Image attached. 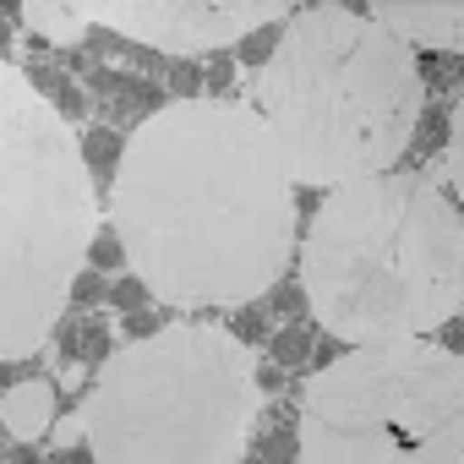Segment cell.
Wrapping results in <instances>:
<instances>
[{
    "label": "cell",
    "instance_id": "obj_4",
    "mask_svg": "<svg viewBox=\"0 0 464 464\" xmlns=\"http://www.w3.org/2000/svg\"><path fill=\"white\" fill-rule=\"evenodd\" d=\"M99 229L77 131L0 66V361L34 355L72 301Z\"/></svg>",
    "mask_w": 464,
    "mask_h": 464
},
{
    "label": "cell",
    "instance_id": "obj_24",
    "mask_svg": "<svg viewBox=\"0 0 464 464\" xmlns=\"http://www.w3.org/2000/svg\"><path fill=\"white\" fill-rule=\"evenodd\" d=\"M50 431H55V442H61V448H77V442L88 437V426H82V420H61V426H50Z\"/></svg>",
    "mask_w": 464,
    "mask_h": 464
},
{
    "label": "cell",
    "instance_id": "obj_20",
    "mask_svg": "<svg viewBox=\"0 0 464 464\" xmlns=\"http://www.w3.org/2000/svg\"><path fill=\"white\" fill-rule=\"evenodd\" d=\"M72 301H82V306H88V301H104V279H99L93 268H82V274L72 279Z\"/></svg>",
    "mask_w": 464,
    "mask_h": 464
},
{
    "label": "cell",
    "instance_id": "obj_14",
    "mask_svg": "<svg viewBox=\"0 0 464 464\" xmlns=\"http://www.w3.org/2000/svg\"><path fill=\"white\" fill-rule=\"evenodd\" d=\"M224 334H229V339H241L246 350H252V344H263V339H268V306H263V301H241V312L229 317V328H224Z\"/></svg>",
    "mask_w": 464,
    "mask_h": 464
},
{
    "label": "cell",
    "instance_id": "obj_8",
    "mask_svg": "<svg viewBox=\"0 0 464 464\" xmlns=\"http://www.w3.org/2000/svg\"><path fill=\"white\" fill-rule=\"evenodd\" d=\"M377 28H388L399 44H431V50H459L464 39V6L459 0H442V6H410V0H377V6H361Z\"/></svg>",
    "mask_w": 464,
    "mask_h": 464
},
{
    "label": "cell",
    "instance_id": "obj_19",
    "mask_svg": "<svg viewBox=\"0 0 464 464\" xmlns=\"http://www.w3.org/2000/svg\"><path fill=\"white\" fill-rule=\"evenodd\" d=\"M202 82H208V88H213V99H218L229 82H236V61H229V55H218L213 66H202Z\"/></svg>",
    "mask_w": 464,
    "mask_h": 464
},
{
    "label": "cell",
    "instance_id": "obj_22",
    "mask_svg": "<svg viewBox=\"0 0 464 464\" xmlns=\"http://www.w3.org/2000/svg\"><path fill=\"white\" fill-rule=\"evenodd\" d=\"M126 334L131 339H148V334H159V317L153 312H126Z\"/></svg>",
    "mask_w": 464,
    "mask_h": 464
},
{
    "label": "cell",
    "instance_id": "obj_25",
    "mask_svg": "<svg viewBox=\"0 0 464 464\" xmlns=\"http://www.w3.org/2000/svg\"><path fill=\"white\" fill-rule=\"evenodd\" d=\"M6 50H12V34H6V23H0V61H6Z\"/></svg>",
    "mask_w": 464,
    "mask_h": 464
},
{
    "label": "cell",
    "instance_id": "obj_23",
    "mask_svg": "<svg viewBox=\"0 0 464 464\" xmlns=\"http://www.w3.org/2000/svg\"><path fill=\"white\" fill-rule=\"evenodd\" d=\"M279 388H285V366H274V361L257 366V393H279Z\"/></svg>",
    "mask_w": 464,
    "mask_h": 464
},
{
    "label": "cell",
    "instance_id": "obj_12",
    "mask_svg": "<svg viewBox=\"0 0 464 464\" xmlns=\"http://www.w3.org/2000/svg\"><path fill=\"white\" fill-rule=\"evenodd\" d=\"M312 344H317V328L312 323H285L274 339H268V355H274V366H306L312 361Z\"/></svg>",
    "mask_w": 464,
    "mask_h": 464
},
{
    "label": "cell",
    "instance_id": "obj_13",
    "mask_svg": "<svg viewBox=\"0 0 464 464\" xmlns=\"http://www.w3.org/2000/svg\"><path fill=\"white\" fill-rule=\"evenodd\" d=\"M82 268H93V274H121V268H126V252H121V241H115V229H110V224L93 229L88 263H82Z\"/></svg>",
    "mask_w": 464,
    "mask_h": 464
},
{
    "label": "cell",
    "instance_id": "obj_2",
    "mask_svg": "<svg viewBox=\"0 0 464 464\" xmlns=\"http://www.w3.org/2000/svg\"><path fill=\"white\" fill-rule=\"evenodd\" d=\"M246 110L268 126L290 186H350L388 175L426 115V82L410 44L361 6H301L263 72L246 77Z\"/></svg>",
    "mask_w": 464,
    "mask_h": 464
},
{
    "label": "cell",
    "instance_id": "obj_3",
    "mask_svg": "<svg viewBox=\"0 0 464 464\" xmlns=\"http://www.w3.org/2000/svg\"><path fill=\"white\" fill-rule=\"evenodd\" d=\"M301 295L312 323L350 350L437 334L464 301L459 202L426 169L334 186L306 229Z\"/></svg>",
    "mask_w": 464,
    "mask_h": 464
},
{
    "label": "cell",
    "instance_id": "obj_10",
    "mask_svg": "<svg viewBox=\"0 0 464 464\" xmlns=\"http://www.w3.org/2000/svg\"><path fill=\"white\" fill-rule=\"evenodd\" d=\"M23 23H34L50 44H77L93 23L88 6H61V0H44V6H23Z\"/></svg>",
    "mask_w": 464,
    "mask_h": 464
},
{
    "label": "cell",
    "instance_id": "obj_15",
    "mask_svg": "<svg viewBox=\"0 0 464 464\" xmlns=\"http://www.w3.org/2000/svg\"><path fill=\"white\" fill-rule=\"evenodd\" d=\"M104 301H110V306H121V312H142L153 295H148V285L131 274V279H115V285H104Z\"/></svg>",
    "mask_w": 464,
    "mask_h": 464
},
{
    "label": "cell",
    "instance_id": "obj_17",
    "mask_svg": "<svg viewBox=\"0 0 464 464\" xmlns=\"http://www.w3.org/2000/svg\"><path fill=\"white\" fill-rule=\"evenodd\" d=\"M169 88H175V99H202V66L197 61H169Z\"/></svg>",
    "mask_w": 464,
    "mask_h": 464
},
{
    "label": "cell",
    "instance_id": "obj_1",
    "mask_svg": "<svg viewBox=\"0 0 464 464\" xmlns=\"http://www.w3.org/2000/svg\"><path fill=\"white\" fill-rule=\"evenodd\" d=\"M110 229L153 301L241 306L290 263L295 186L241 99H175L131 131Z\"/></svg>",
    "mask_w": 464,
    "mask_h": 464
},
{
    "label": "cell",
    "instance_id": "obj_27",
    "mask_svg": "<svg viewBox=\"0 0 464 464\" xmlns=\"http://www.w3.org/2000/svg\"><path fill=\"white\" fill-rule=\"evenodd\" d=\"M236 464H263V459H246V453H241V459H236Z\"/></svg>",
    "mask_w": 464,
    "mask_h": 464
},
{
    "label": "cell",
    "instance_id": "obj_7",
    "mask_svg": "<svg viewBox=\"0 0 464 464\" xmlns=\"http://www.w3.org/2000/svg\"><path fill=\"white\" fill-rule=\"evenodd\" d=\"M88 23L126 34L148 50H169L175 61L241 44L257 28L290 23L301 6H285V0H82Z\"/></svg>",
    "mask_w": 464,
    "mask_h": 464
},
{
    "label": "cell",
    "instance_id": "obj_6",
    "mask_svg": "<svg viewBox=\"0 0 464 464\" xmlns=\"http://www.w3.org/2000/svg\"><path fill=\"white\" fill-rule=\"evenodd\" d=\"M301 464H464V366L431 339L355 344L306 377Z\"/></svg>",
    "mask_w": 464,
    "mask_h": 464
},
{
    "label": "cell",
    "instance_id": "obj_26",
    "mask_svg": "<svg viewBox=\"0 0 464 464\" xmlns=\"http://www.w3.org/2000/svg\"><path fill=\"white\" fill-rule=\"evenodd\" d=\"M12 464H39V459H34V453H17V459H12Z\"/></svg>",
    "mask_w": 464,
    "mask_h": 464
},
{
    "label": "cell",
    "instance_id": "obj_11",
    "mask_svg": "<svg viewBox=\"0 0 464 464\" xmlns=\"http://www.w3.org/2000/svg\"><path fill=\"white\" fill-rule=\"evenodd\" d=\"M77 148H82V164H88L93 186H99V180H115V164H121V153H126L121 131H110V126H93V131H82V137H77Z\"/></svg>",
    "mask_w": 464,
    "mask_h": 464
},
{
    "label": "cell",
    "instance_id": "obj_9",
    "mask_svg": "<svg viewBox=\"0 0 464 464\" xmlns=\"http://www.w3.org/2000/svg\"><path fill=\"white\" fill-rule=\"evenodd\" d=\"M0 426L17 442H39L55 426V388L44 377H23L17 388H6V399H0Z\"/></svg>",
    "mask_w": 464,
    "mask_h": 464
},
{
    "label": "cell",
    "instance_id": "obj_16",
    "mask_svg": "<svg viewBox=\"0 0 464 464\" xmlns=\"http://www.w3.org/2000/svg\"><path fill=\"white\" fill-rule=\"evenodd\" d=\"M279 28H285V23H274V28H257V34H246V39H241V61H246L252 72H263V61L274 55V44H279Z\"/></svg>",
    "mask_w": 464,
    "mask_h": 464
},
{
    "label": "cell",
    "instance_id": "obj_5",
    "mask_svg": "<svg viewBox=\"0 0 464 464\" xmlns=\"http://www.w3.org/2000/svg\"><path fill=\"white\" fill-rule=\"evenodd\" d=\"M252 420L257 355L197 323L110 350L82 410L93 464H236Z\"/></svg>",
    "mask_w": 464,
    "mask_h": 464
},
{
    "label": "cell",
    "instance_id": "obj_18",
    "mask_svg": "<svg viewBox=\"0 0 464 464\" xmlns=\"http://www.w3.org/2000/svg\"><path fill=\"white\" fill-rule=\"evenodd\" d=\"M104 317H82L77 323V355H88V361H104Z\"/></svg>",
    "mask_w": 464,
    "mask_h": 464
},
{
    "label": "cell",
    "instance_id": "obj_21",
    "mask_svg": "<svg viewBox=\"0 0 464 464\" xmlns=\"http://www.w3.org/2000/svg\"><path fill=\"white\" fill-rule=\"evenodd\" d=\"M263 306H268V312H274V306H279V312H301L306 295H301V285H279L274 295H263Z\"/></svg>",
    "mask_w": 464,
    "mask_h": 464
}]
</instances>
